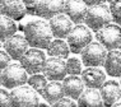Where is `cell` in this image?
<instances>
[{"label":"cell","mask_w":121,"mask_h":107,"mask_svg":"<svg viewBox=\"0 0 121 107\" xmlns=\"http://www.w3.org/2000/svg\"><path fill=\"white\" fill-rule=\"evenodd\" d=\"M63 86L65 96L70 97L75 101H78V98L86 89V84L80 75H66L63 80Z\"/></svg>","instance_id":"cell-17"},{"label":"cell","mask_w":121,"mask_h":107,"mask_svg":"<svg viewBox=\"0 0 121 107\" xmlns=\"http://www.w3.org/2000/svg\"><path fill=\"white\" fill-rule=\"evenodd\" d=\"M0 107H13L12 106V98H10V92L6 90L5 87L1 88L0 92Z\"/></svg>","instance_id":"cell-25"},{"label":"cell","mask_w":121,"mask_h":107,"mask_svg":"<svg viewBox=\"0 0 121 107\" xmlns=\"http://www.w3.org/2000/svg\"><path fill=\"white\" fill-rule=\"evenodd\" d=\"M1 1H3V0H1Z\"/></svg>","instance_id":"cell-33"},{"label":"cell","mask_w":121,"mask_h":107,"mask_svg":"<svg viewBox=\"0 0 121 107\" xmlns=\"http://www.w3.org/2000/svg\"><path fill=\"white\" fill-rule=\"evenodd\" d=\"M40 93L35 90L31 86H19L12 89L10 98L13 107H33L40 103Z\"/></svg>","instance_id":"cell-5"},{"label":"cell","mask_w":121,"mask_h":107,"mask_svg":"<svg viewBox=\"0 0 121 107\" xmlns=\"http://www.w3.org/2000/svg\"><path fill=\"white\" fill-rule=\"evenodd\" d=\"M0 8L1 15H6L14 21L22 19L28 12L27 6L22 0H3Z\"/></svg>","instance_id":"cell-16"},{"label":"cell","mask_w":121,"mask_h":107,"mask_svg":"<svg viewBox=\"0 0 121 107\" xmlns=\"http://www.w3.org/2000/svg\"><path fill=\"white\" fill-rule=\"evenodd\" d=\"M91 31L92 30L86 24H75L74 26V28L71 30V32L66 38L71 52L80 54L93 41V34Z\"/></svg>","instance_id":"cell-4"},{"label":"cell","mask_w":121,"mask_h":107,"mask_svg":"<svg viewBox=\"0 0 121 107\" xmlns=\"http://www.w3.org/2000/svg\"><path fill=\"white\" fill-rule=\"evenodd\" d=\"M120 84H121V77H120Z\"/></svg>","instance_id":"cell-32"},{"label":"cell","mask_w":121,"mask_h":107,"mask_svg":"<svg viewBox=\"0 0 121 107\" xmlns=\"http://www.w3.org/2000/svg\"><path fill=\"white\" fill-rule=\"evenodd\" d=\"M120 106H121V99H120V101H117L115 105H113V107H120Z\"/></svg>","instance_id":"cell-30"},{"label":"cell","mask_w":121,"mask_h":107,"mask_svg":"<svg viewBox=\"0 0 121 107\" xmlns=\"http://www.w3.org/2000/svg\"><path fill=\"white\" fill-rule=\"evenodd\" d=\"M12 60H13V57L8 52H6L5 48H3L1 52H0V68H1V69L6 68L9 64L12 63Z\"/></svg>","instance_id":"cell-26"},{"label":"cell","mask_w":121,"mask_h":107,"mask_svg":"<svg viewBox=\"0 0 121 107\" xmlns=\"http://www.w3.org/2000/svg\"><path fill=\"white\" fill-rule=\"evenodd\" d=\"M104 70L110 77H121V50H110L104 61Z\"/></svg>","instance_id":"cell-19"},{"label":"cell","mask_w":121,"mask_h":107,"mask_svg":"<svg viewBox=\"0 0 121 107\" xmlns=\"http://www.w3.org/2000/svg\"><path fill=\"white\" fill-rule=\"evenodd\" d=\"M83 1L86 3L88 6H93V5L102 4V3H104V0H83Z\"/></svg>","instance_id":"cell-29"},{"label":"cell","mask_w":121,"mask_h":107,"mask_svg":"<svg viewBox=\"0 0 121 107\" xmlns=\"http://www.w3.org/2000/svg\"><path fill=\"white\" fill-rule=\"evenodd\" d=\"M104 106H113L121 99V84L117 80H106L99 88Z\"/></svg>","instance_id":"cell-15"},{"label":"cell","mask_w":121,"mask_h":107,"mask_svg":"<svg viewBox=\"0 0 121 107\" xmlns=\"http://www.w3.org/2000/svg\"><path fill=\"white\" fill-rule=\"evenodd\" d=\"M65 0H40L31 13L43 19H51L57 14L64 13Z\"/></svg>","instance_id":"cell-9"},{"label":"cell","mask_w":121,"mask_h":107,"mask_svg":"<svg viewBox=\"0 0 121 107\" xmlns=\"http://www.w3.org/2000/svg\"><path fill=\"white\" fill-rule=\"evenodd\" d=\"M41 97L46 101L48 105L54 106L59 99L65 97L63 80H48L47 86L45 87Z\"/></svg>","instance_id":"cell-18"},{"label":"cell","mask_w":121,"mask_h":107,"mask_svg":"<svg viewBox=\"0 0 121 107\" xmlns=\"http://www.w3.org/2000/svg\"><path fill=\"white\" fill-rule=\"evenodd\" d=\"M17 30L18 28L14 19L6 17V15H1V21H0V40H1V42L14 36L17 33Z\"/></svg>","instance_id":"cell-22"},{"label":"cell","mask_w":121,"mask_h":107,"mask_svg":"<svg viewBox=\"0 0 121 107\" xmlns=\"http://www.w3.org/2000/svg\"><path fill=\"white\" fill-rule=\"evenodd\" d=\"M108 50L99 41H92L88 46L80 52V59L84 66H103L106 61Z\"/></svg>","instance_id":"cell-6"},{"label":"cell","mask_w":121,"mask_h":107,"mask_svg":"<svg viewBox=\"0 0 121 107\" xmlns=\"http://www.w3.org/2000/svg\"><path fill=\"white\" fill-rule=\"evenodd\" d=\"M88 8L89 6L83 0H65L64 13L74 22V24H82L84 23Z\"/></svg>","instance_id":"cell-13"},{"label":"cell","mask_w":121,"mask_h":107,"mask_svg":"<svg viewBox=\"0 0 121 107\" xmlns=\"http://www.w3.org/2000/svg\"><path fill=\"white\" fill-rule=\"evenodd\" d=\"M22 1L26 4V6H27V9H28V12H32L40 0H22Z\"/></svg>","instance_id":"cell-28"},{"label":"cell","mask_w":121,"mask_h":107,"mask_svg":"<svg viewBox=\"0 0 121 107\" xmlns=\"http://www.w3.org/2000/svg\"><path fill=\"white\" fill-rule=\"evenodd\" d=\"M78 106H104L101 92L97 88H87L78 98Z\"/></svg>","instance_id":"cell-20"},{"label":"cell","mask_w":121,"mask_h":107,"mask_svg":"<svg viewBox=\"0 0 121 107\" xmlns=\"http://www.w3.org/2000/svg\"><path fill=\"white\" fill-rule=\"evenodd\" d=\"M48 83V79L46 78L43 73H37V74H32L31 77L28 78V84L32 87L35 90H37L40 94H42V92H43L45 87L47 86Z\"/></svg>","instance_id":"cell-23"},{"label":"cell","mask_w":121,"mask_h":107,"mask_svg":"<svg viewBox=\"0 0 121 107\" xmlns=\"http://www.w3.org/2000/svg\"><path fill=\"white\" fill-rule=\"evenodd\" d=\"M111 21H112V17H111L110 8L104 3H102V4L93 5L88 8L86 19H84V24L88 26L92 31L97 32L101 28H103L104 26L110 24Z\"/></svg>","instance_id":"cell-3"},{"label":"cell","mask_w":121,"mask_h":107,"mask_svg":"<svg viewBox=\"0 0 121 107\" xmlns=\"http://www.w3.org/2000/svg\"><path fill=\"white\" fill-rule=\"evenodd\" d=\"M0 80L1 86L6 89H14L28 83V73L21 63H10L6 68L1 69Z\"/></svg>","instance_id":"cell-2"},{"label":"cell","mask_w":121,"mask_h":107,"mask_svg":"<svg viewBox=\"0 0 121 107\" xmlns=\"http://www.w3.org/2000/svg\"><path fill=\"white\" fill-rule=\"evenodd\" d=\"M83 61L78 57H68L66 59V70L68 75H80L83 71Z\"/></svg>","instance_id":"cell-24"},{"label":"cell","mask_w":121,"mask_h":107,"mask_svg":"<svg viewBox=\"0 0 121 107\" xmlns=\"http://www.w3.org/2000/svg\"><path fill=\"white\" fill-rule=\"evenodd\" d=\"M46 50H47L48 56L61 57V59H65V60L69 56V52H71L69 43H68V41H64V38H55V40H52L50 46Z\"/></svg>","instance_id":"cell-21"},{"label":"cell","mask_w":121,"mask_h":107,"mask_svg":"<svg viewBox=\"0 0 121 107\" xmlns=\"http://www.w3.org/2000/svg\"><path fill=\"white\" fill-rule=\"evenodd\" d=\"M46 60H47L46 54L42 51V48L31 47L22 56L19 63L23 65V68L27 70V73L29 75H32V74H37V73H42L43 71Z\"/></svg>","instance_id":"cell-7"},{"label":"cell","mask_w":121,"mask_h":107,"mask_svg":"<svg viewBox=\"0 0 121 107\" xmlns=\"http://www.w3.org/2000/svg\"><path fill=\"white\" fill-rule=\"evenodd\" d=\"M24 36L31 47H37L42 50L47 48L55 38L52 34L50 23L42 19L28 22L24 27Z\"/></svg>","instance_id":"cell-1"},{"label":"cell","mask_w":121,"mask_h":107,"mask_svg":"<svg viewBox=\"0 0 121 107\" xmlns=\"http://www.w3.org/2000/svg\"><path fill=\"white\" fill-rule=\"evenodd\" d=\"M119 48H120V50H121V43H120V46H119Z\"/></svg>","instance_id":"cell-31"},{"label":"cell","mask_w":121,"mask_h":107,"mask_svg":"<svg viewBox=\"0 0 121 107\" xmlns=\"http://www.w3.org/2000/svg\"><path fill=\"white\" fill-rule=\"evenodd\" d=\"M28 46L29 43L26 36L19 33H15L14 36L3 42V48H5L6 52L13 57V60H21L22 56L27 52Z\"/></svg>","instance_id":"cell-10"},{"label":"cell","mask_w":121,"mask_h":107,"mask_svg":"<svg viewBox=\"0 0 121 107\" xmlns=\"http://www.w3.org/2000/svg\"><path fill=\"white\" fill-rule=\"evenodd\" d=\"M78 105V102H75V99L73 98H70V97H63L61 99H59V101L55 103V107H59V106H70V107H74V106H77Z\"/></svg>","instance_id":"cell-27"},{"label":"cell","mask_w":121,"mask_h":107,"mask_svg":"<svg viewBox=\"0 0 121 107\" xmlns=\"http://www.w3.org/2000/svg\"><path fill=\"white\" fill-rule=\"evenodd\" d=\"M48 80H64V78L68 75L66 70V60L61 57L50 56L46 60L43 71Z\"/></svg>","instance_id":"cell-11"},{"label":"cell","mask_w":121,"mask_h":107,"mask_svg":"<svg viewBox=\"0 0 121 107\" xmlns=\"http://www.w3.org/2000/svg\"><path fill=\"white\" fill-rule=\"evenodd\" d=\"M106 74L107 73H104L99 66H87L82 71L80 77L87 88L99 89L102 84L106 82Z\"/></svg>","instance_id":"cell-14"},{"label":"cell","mask_w":121,"mask_h":107,"mask_svg":"<svg viewBox=\"0 0 121 107\" xmlns=\"http://www.w3.org/2000/svg\"><path fill=\"white\" fill-rule=\"evenodd\" d=\"M97 40L103 45L107 50L119 48L121 43V27L117 24L110 23L96 32Z\"/></svg>","instance_id":"cell-8"},{"label":"cell","mask_w":121,"mask_h":107,"mask_svg":"<svg viewBox=\"0 0 121 107\" xmlns=\"http://www.w3.org/2000/svg\"><path fill=\"white\" fill-rule=\"evenodd\" d=\"M52 34L55 38H68V36L74 28V22L65 13L57 14L51 19H48Z\"/></svg>","instance_id":"cell-12"}]
</instances>
